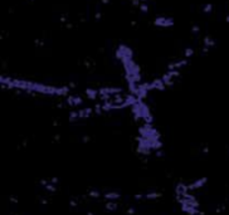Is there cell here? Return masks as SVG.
I'll return each instance as SVG.
<instances>
[{"label": "cell", "mask_w": 229, "mask_h": 215, "mask_svg": "<svg viewBox=\"0 0 229 215\" xmlns=\"http://www.w3.org/2000/svg\"><path fill=\"white\" fill-rule=\"evenodd\" d=\"M32 1H34V0H32Z\"/></svg>", "instance_id": "cell-16"}, {"label": "cell", "mask_w": 229, "mask_h": 215, "mask_svg": "<svg viewBox=\"0 0 229 215\" xmlns=\"http://www.w3.org/2000/svg\"><path fill=\"white\" fill-rule=\"evenodd\" d=\"M175 21L170 16H156L154 20V25L159 28H171L174 27Z\"/></svg>", "instance_id": "cell-2"}, {"label": "cell", "mask_w": 229, "mask_h": 215, "mask_svg": "<svg viewBox=\"0 0 229 215\" xmlns=\"http://www.w3.org/2000/svg\"><path fill=\"white\" fill-rule=\"evenodd\" d=\"M209 49H210V48H208V47H205V45H204V47H203V54L208 53V52H209Z\"/></svg>", "instance_id": "cell-11"}, {"label": "cell", "mask_w": 229, "mask_h": 215, "mask_svg": "<svg viewBox=\"0 0 229 215\" xmlns=\"http://www.w3.org/2000/svg\"><path fill=\"white\" fill-rule=\"evenodd\" d=\"M203 43H204V45L205 47H208V48H214V47L217 45V43H215V41L212 38V37H206L204 38V41H203Z\"/></svg>", "instance_id": "cell-4"}, {"label": "cell", "mask_w": 229, "mask_h": 215, "mask_svg": "<svg viewBox=\"0 0 229 215\" xmlns=\"http://www.w3.org/2000/svg\"><path fill=\"white\" fill-rule=\"evenodd\" d=\"M199 32H200L199 25H193V28H191V33H193V34H198Z\"/></svg>", "instance_id": "cell-8"}, {"label": "cell", "mask_w": 229, "mask_h": 215, "mask_svg": "<svg viewBox=\"0 0 229 215\" xmlns=\"http://www.w3.org/2000/svg\"><path fill=\"white\" fill-rule=\"evenodd\" d=\"M140 4H141L140 0H132V5H133V6H137V8H139Z\"/></svg>", "instance_id": "cell-10"}, {"label": "cell", "mask_w": 229, "mask_h": 215, "mask_svg": "<svg viewBox=\"0 0 229 215\" xmlns=\"http://www.w3.org/2000/svg\"><path fill=\"white\" fill-rule=\"evenodd\" d=\"M225 21H227V23H229V15L225 16Z\"/></svg>", "instance_id": "cell-14"}, {"label": "cell", "mask_w": 229, "mask_h": 215, "mask_svg": "<svg viewBox=\"0 0 229 215\" xmlns=\"http://www.w3.org/2000/svg\"><path fill=\"white\" fill-rule=\"evenodd\" d=\"M115 57H116V59H118L120 62L122 59H125V58H133V50L126 44H120L117 47V49H116Z\"/></svg>", "instance_id": "cell-1"}, {"label": "cell", "mask_w": 229, "mask_h": 215, "mask_svg": "<svg viewBox=\"0 0 229 215\" xmlns=\"http://www.w3.org/2000/svg\"><path fill=\"white\" fill-rule=\"evenodd\" d=\"M189 60L185 58V59H180V60H176V62H173V63H170L168 65V71H174V69H177V71H180V68L185 67V65H188Z\"/></svg>", "instance_id": "cell-3"}, {"label": "cell", "mask_w": 229, "mask_h": 215, "mask_svg": "<svg viewBox=\"0 0 229 215\" xmlns=\"http://www.w3.org/2000/svg\"><path fill=\"white\" fill-rule=\"evenodd\" d=\"M213 12V4H210V3H208V4L203 5V13H212Z\"/></svg>", "instance_id": "cell-5"}, {"label": "cell", "mask_w": 229, "mask_h": 215, "mask_svg": "<svg viewBox=\"0 0 229 215\" xmlns=\"http://www.w3.org/2000/svg\"><path fill=\"white\" fill-rule=\"evenodd\" d=\"M184 54H185V58L189 59V58H191L193 56H194V49H193V48H186V49H185V52H184Z\"/></svg>", "instance_id": "cell-6"}, {"label": "cell", "mask_w": 229, "mask_h": 215, "mask_svg": "<svg viewBox=\"0 0 229 215\" xmlns=\"http://www.w3.org/2000/svg\"><path fill=\"white\" fill-rule=\"evenodd\" d=\"M61 21H62V23H64V21H67V19H65V16H62V18H61Z\"/></svg>", "instance_id": "cell-13"}, {"label": "cell", "mask_w": 229, "mask_h": 215, "mask_svg": "<svg viewBox=\"0 0 229 215\" xmlns=\"http://www.w3.org/2000/svg\"><path fill=\"white\" fill-rule=\"evenodd\" d=\"M101 3H102V4H108V3H110V0H101Z\"/></svg>", "instance_id": "cell-12"}, {"label": "cell", "mask_w": 229, "mask_h": 215, "mask_svg": "<svg viewBox=\"0 0 229 215\" xmlns=\"http://www.w3.org/2000/svg\"><path fill=\"white\" fill-rule=\"evenodd\" d=\"M101 18H102V14H101L100 12H97L96 14H94V19L96 20H101Z\"/></svg>", "instance_id": "cell-9"}, {"label": "cell", "mask_w": 229, "mask_h": 215, "mask_svg": "<svg viewBox=\"0 0 229 215\" xmlns=\"http://www.w3.org/2000/svg\"><path fill=\"white\" fill-rule=\"evenodd\" d=\"M139 9H140L141 13H147L149 12V5L146 4V3H141L140 6H139Z\"/></svg>", "instance_id": "cell-7"}, {"label": "cell", "mask_w": 229, "mask_h": 215, "mask_svg": "<svg viewBox=\"0 0 229 215\" xmlns=\"http://www.w3.org/2000/svg\"><path fill=\"white\" fill-rule=\"evenodd\" d=\"M141 3H147V0H140Z\"/></svg>", "instance_id": "cell-15"}]
</instances>
